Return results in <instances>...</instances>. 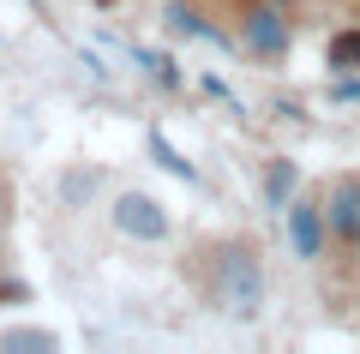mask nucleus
<instances>
[{"label": "nucleus", "instance_id": "f257e3e1", "mask_svg": "<svg viewBox=\"0 0 360 354\" xmlns=\"http://www.w3.org/2000/svg\"><path fill=\"white\" fill-rule=\"evenodd\" d=\"M186 282H193L198 306H210L217 318H258L264 312V294H270V277H264V246L252 234H210L186 253Z\"/></svg>", "mask_w": 360, "mask_h": 354}, {"label": "nucleus", "instance_id": "f03ea898", "mask_svg": "<svg viewBox=\"0 0 360 354\" xmlns=\"http://www.w3.org/2000/svg\"><path fill=\"white\" fill-rule=\"evenodd\" d=\"M240 49L258 66H276L295 54V25H288V6L276 0H246L240 6Z\"/></svg>", "mask_w": 360, "mask_h": 354}, {"label": "nucleus", "instance_id": "7ed1b4c3", "mask_svg": "<svg viewBox=\"0 0 360 354\" xmlns=\"http://www.w3.org/2000/svg\"><path fill=\"white\" fill-rule=\"evenodd\" d=\"M108 222H115V234H127V241H139V246H162L168 234H174L168 204L150 198V192H139V187H127V192L108 198Z\"/></svg>", "mask_w": 360, "mask_h": 354}, {"label": "nucleus", "instance_id": "20e7f679", "mask_svg": "<svg viewBox=\"0 0 360 354\" xmlns=\"http://www.w3.org/2000/svg\"><path fill=\"white\" fill-rule=\"evenodd\" d=\"M288 222V246H295L300 265H319L324 246H330V222H324V192H295L283 210Z\"/></svg>", "mask_w": 360, "mask_h": 354}, {"label": "nucleus", "instance_id": "39448f33", "mask_svg": "<svg viewBox=\"0 0 360 354\" xmlns=\"http://www.w3.org/2000/svg\"><path fill=\"white\" fill-rule=\"evenodd\" d=\"M324 222H330V246L360 253V175L324 180Z\"/></svg>", "mask_w": 360, "mask_h": 354}, {"label": "nucleus", "instance_id": "423d86ee", "mask_svg": "<svg viewBox=\"0 0 360 354\" xmlns=\"http://www.w3.org/2000/svg\"><path fill=\"white\" fill-rule=\"evenodd\" d=\"M144 151H150V163H156V168H168V175H174L180 187H198V168L186 163V156H180V151H174V144H168V139H162L156 127L144 132Z\"/></svg>", "mask_w": 360, "mask_h": 354}, {"label": "nucleus", "instance_id": "0eeeda50", "mask_svg": "<svg viewBox=\"0 0 360 354\" xmlns=\"http://www.w3.org/2000/svg\"><path fill=\"white\" fill-rule=\"evenodd\" d=\"M264 204L270 210H288V198H295V163H288V156H270L264 163Z\"/></svg>", "mask_w": 360, "mask_h": 354}, {"label": "nucleus", "instance_id": "6e6552de", "mask_svg": "<svg viewBox=\"0 0 360 354\" xmlns=\"http://www.w3.org/2000/svg\"><path fill=\"white\" fill-rule=\"evenodd\" d=\"M132 61H139V66H144V78H156V84H168V90L180 84V66H174V54H156V49H132Z\"/></svg>", "mask_w": 360, "mask_h": 354}, {"label": "nucleus", "instance_id": "1a4fd4ad", "mask_svg": "<svg viewBox=\"0 0 360 354\" xmlns=\"http://www.w3.org/2000/svg\"><path fill=\"white\" fill-rule=\"evenodd\" d=\"M0 348H42V354H54L60 336H54V330H0Z\"/></svg>", "mask_w": 360, "mask_h": 354}, {"label": "nucleus", "instance_id": "9d476101", "mask_svg": "<svg viewBox=\"0 0 360 354\" xmlns=\"http://www.w3.org/2000/svg\"><path fill=\"white\" fill-rule=\"evenodd\" d=\"M330 66L336 72H360V30H342L330 42Z\"/></svg>", "mask_w": 360, "mask_h": 354}, {"label": "nucleus", "instance_id": "9b49d317", "mask_svg": "<svg viewBox=\"0 0 360 354\" xmlns=\"http://www.w3.org/2000/svg\"><path fill=\"white\" fill-rule=\"evenodd\" d=\"M330 102H360V72H336V84H330Z\"/></svg>", "mask_w": 360, "mask_h": 354}, {"label": "nucleus", "instance_id": "f8f14e48", "mask_svg": "<svg viewBox=\"0 0 360 354\" xmlns=\"http://www.w3.org/2000/svg\"><path fill=\"white\" fill-rule=\"evenodd\" d=\"M276 6H295V0H276Z\"/></svg>", "mask_w": 360, "mask_h": 354}]
</instances>
